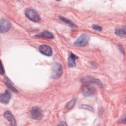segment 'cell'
I'll list each match as a JSON object with an SVG mask.
<instances>
[{
	"label": "cell",
	"instance_id": "6da1fadb",
	"mask_svg": "<svg viewBox=\"0 0 126 126\" xmlns=\"http://www.w3.org/2000/svg\"><path fill=\"white\" fill-rule=\"evenodd\" d=\"M25 14L28 19L34 22H39L41 20L39 14L33 9H27L25 12Z\"/></svg>",
	"mask_w": 126,
	"mask_h": 126
},
{
	"label": "cell",
	"instance_id": "7a4b0ae2",
	"mask_svg": "<svg viewBox=\"0 0 126 126\" xmlns=\"http://www.w3.org/2000/svg\"><path fill=\"white\" fill-rule=\"evenodd\" d=\"M52 77L53 78L60 77L63 73V68L61 64L58 63H55L52 64Z\"/></svg>",
	"mask_w": 126,
	"mask_h": 126
},
{
	"label": "cell",
	"instance_id": "3957f363",
	"mask_svg": "<svg viewBox=\"0 0 126 126\" xmlns=\"http://www.w3.org/2000/svg\"><path fill=\"white\" fill-rule=\"evenodd\" d=\"M31 118L34 120H40L43 117V113L41 109L38 107H33L30 112Z\"/></svg>",
	"mask_w": 126,
	"mask_h": 126
},
{
	"label": "cell",
	"instance_id": "277c9868",
	"mask_svg": "<svg viewBox=\"0 0 126 126\" xmlns=\"http://www.w3.org/2000/svg\"><path fill=\"white\" fill-rule=\"evenodd\" d=\"M90 37L88 35L83 34L79 37L74 42V44L76 46L82 47L86 45L89 41Z\"/></svg>",
	"mask_w": 126,
	"mask_h": 126
},
{
	"label": "cell",
	"instance_id": "5b68a950",
	"mask_svg": "<svg viewBox=\"0 0 126 126\" xmlns=\"http://www.w3.org/2000/svg\"><path fill=\"white\" fill-rule=\"evenodd\" d=\"M0 31L1 33H4L8 32L11 27V24L10 22L5 19H2L0 20Z\"/></svg>",
	"mask_w": 126,
	"mask_h": 126
},
{
	"label": "cell",
	"instance_id": "8992f818",
	"mask_svg": "<svg viewBox=\"0 0 126 126\" xmlns=\"http://www.w3.org/2000/svg\"><path fill=\"white\" fill-rule=\"evenodd\" d=\"M39 52L43 55L46 56H51L52 55L53 52L51 48L46 45H42L39 46Z\"/></svg>",
	"mask_w": 126,
	"mask_h": 126
},
{
	"label": "cell",
	"instance_id": "52a82bcc",
	"mask_svg": "<svg viewBox=\"0 0 126 126\" xmlns=\"http://www.w3.org/2000/svg\"><path fill=\"white\" fill-rule=\"evenodd\" d=\"M81 80H82V82L86 83V84L94 83V84H95L100 87L102 86V85L99 80H98L97 79L94 78L93 77H90V76H86V77H83L82 79H81Z\"/></svg>",
	"mask_w": 126,
	"mask_h": 126
},
{
	"label": "cell",
	"instance_id": "ba28073f",
	"mask_svg": "<svg viewBox=\"0 0 126 126\" xmlns=\"http://www.w3.org/2000/svg\"><path fill=\"white\" fill-rule=\"evenodd\" d=\"M11 97V95L9 91L6 90L5 92L0 95V100L2 103L7 104Z\"/></svg>",
	"mask_w": 126,
	"mask_h": 126
},
{
	"label": "cell",
	"instance_id": "9c48e42d",
	"mask_svg": "<svg viewBox=\"0 0 126 126\" xmlns=\"http://www.w3.org/2000/svg\"><path fill=\"white\" fill-rule=\"evenodd\" d=\"M4 116L6 120L10 122L12 126L16 125V122L14 118V117L10 111H6L4 114Z\"/></svg>",
	"mask_w": 126,
	"mask_h": 126
},
{
	"label": "cell",
	"instance_id": "30bf717a",
	"mask_svg": "<svg viewBox=\"0 0 126 126\" xmlns=\"http://www.w3.org/2000/svg\"><path fill=\"white\" fill-rule=\"evenodd\" d=\"M83 93L86 96H90L94 93V89L90 86H85L83 89Z\"/></svg>",
	"mask_w": 126,
	"mask_h": 126
},
{
	"label": "cell",
	"instance_id": "8fae6325",
	"mask_svg": "<svg viewBox=\"0 0 126 126\" xmlns=\"http://www.w3.org/2000/svg\"><path fill=\"white\" fill-rule=\"evenodd\" d=\"M77 59H78V57L73 53H71L68 58V66L70 67H73L75 66V61Z\"/></svg>",
	"mask_w": 126,
	"mask_h": 126
},
{
	"label": "cell",
	"instance_id": "7c38bea8",
	"mask_svg": "<svg viewBox=\"0 0 126 126\" xmlns=\"http://www.w3.org/2000/svg\"><path fill=\"white\" fill-rule=\"evenodd\" d=\"M4 82L5 85L7 86V87H8L11 91H12L13 92H15V93H18V90L14 87V85L12 83L11 81L9 80V78L6 77L5 78Z\"/></svg>",
	"mask_w": 126,
	"mask_h": 126
},
{
	"label": "cell",
	"instance_id": "4fadbf2b",
	"mask_svg": "<svg viewBox=\"0 0 126 126\" xmlns=\"http://www.w3.org/2000/svg\"><path fill=\"white\" fill-rule=\"evenodd\" d=\"M36 36H38V37L47 38H54L53 34L51 32H50L47 31L42 32L39 33L38 34L36 35Z\"/></svg>",
	"mask_w": 126,
	"mask_h": 126
},
{
	"label": "cell",
	"instance_id": "5bb4252c",
	"mask_svg": "<svg viewBox=\"0 0 126 126\" xmlns=\"http://www.w3.org/2000/svg\"><path fill=\"white\" fill-rule=\"evenodd\" d=\"M115 33L119 36H125L126 35V28L117 29L115 31Z\"/></svg>",
	"mask_w": 126,
	"mask_h": 126
},
{
	"label": "cell",
	"instance_id": "9a60e30c",
	"mask_svg": "<svg viewBox=\"0 0 126 126\" xmlns=\"http://www.w3.org/2000/svg\"><path fill=\"white\" fill-rule=\"evenodd\" d=\"M76 102V99L75 98H73L72 100H71L70 101H69L66 105L65 109L67 111L70 110L74 106V105L75 104Z\"/></svg>",
	"mask_w": 126,
	"mask_h": 126
},
{
	"label": "cell",
	"instance_id": "2e32d148",
	"mask_svg": "<svg viewBox=\"0 0 126 126\" xmlns=\"http://www.w3.org/2000/svg\"><path fill=\"white\" fill-rule=\"evenodd\" d=\"M60 18L61 20L62 21L65 22L66 24H67L69 25L70 26H71V27H75V25L73 24V23H72V22L71 21H70L69 20L67 19H66V18H64V17H60Z\"/></svg>",
	"mask_w": 126,
	"mask_h": 126
},
{
	"label": "cell",
	"instance_id": "e0dca14e",
	"mask_svg": "<svg viewBox=\"0 0 126 126\" xmlns=\"http://www.w3.org/2000/svg\"><path fill=\"white\" fill-rule=\"evenodd\" d=\"M81 107L82 108L85 109H87V110H88L89 111H93V108L91 106H90L89 105H83L81 106Z\"/></svg>",
	"mask_w": 126,
	"mask_h": 126
},
{
	"label": "cell",
	"instance_id": "ac0fdd59",
	"mask_svg": "<svg viewBox=\"0 0 126 126\" xmlns=\"http://www.w3.org/2000/svg\"><path fill=\"white\" fill-rule=\"evenodd\" d=\"M94 30H96L97 31H101L102 30V28L101 27H100L99 25H93L92 26Z\"/></svg>",
	"mask_w": 126,
	"mask_h": 126
},
{
	"label": "cell",
	"instance_id": "d6986e66",
	"mask_svg": "<svg viewBox=\"0 0 126 126\" xmlns=\"http://www.w3.org/2000/svg\"><path fill=\"white\" fill-rule=\"evenodd\" d=\"M4 69H3V66H2V63H1V70H0V74H2L3 73H4Z\"/></svg>",
	"mask_w": 126,
	"mask_h": 126
},
{
	"label": "cell",
	"instance_id": "ffe728a7",
	"mask_svg": "<svg viewBox=\"0 0 126 126\" xmlns=\"http://www.w3.org/2000/svg\"><path fill=\"white\" fill-rule=\"evenodd\" d=\"M59 125H66V124H65L64 122H63V123H62V124H59Z\"/></svg>",
	"mask_w": 126,
	"mask_h": 126
}]
</instances>
